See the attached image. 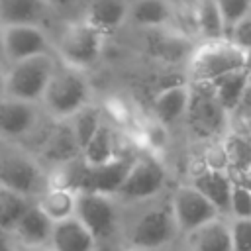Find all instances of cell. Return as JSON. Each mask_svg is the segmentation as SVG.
I'll return each mask as SVG.
<instances>
[{
  "label": "cell",
  "instance_id": "e0dca14e",
  "mask_svg": "<svg viewBox=\"0 0 251 251\" xmlns=\"http://www.w3.org/2000/svg\"><path fill=\"white\" fill-rule=\"evenodd\" d=\"M249 78H251V71L245 67V69L233 71V73L220 76L214 82H210L226 112H231L239 104H243V98L249 90Z\"/></svg>",
  "mask_w": 251,
  "mask_h": 251
},
{
  "label": "cell",
  "instance_id": "d6986e66",
  "mask_svg": "<svg viewBox=\"0 0 251 251\" xmlns=\"http://www.w3.org/2000/svg\"><path fill=\"white\" fill-rule=\"evenodd\" d=\"M127 14L129 10L124 0H90L86 22L102 33H110L120 27Z\"/></svg>",
  "mask_w": 251,
  "mask_h": 251
},
{
  "label": "cell",
  "instance_id": "277c9868",
  "mask_svg": "<svg viewBox=\"0 0 251 251\" xmlns=\"http://www.w3.org/2000/svg\"><path fill=\"white\" fill-rule=\"evenodd\" d=\"M102 37L104 33L98 31L94 25L84 22L69 24L59 37V55L61 59L76 69H84L98 61L102 53Z\"/></svg>",
  "mask_w": 251,
  "mask_h": 251
},
{
  "label": "cell",
  "instance_id": "4fadbf2b",
  "mask_svg": "<svg viewBox=\"0 0 251 251\" xmlns=\"http://www.w3.org/2000/svg\"><path fill=\"white\" fill-rule=\"evenodd\" d=\"M41 155L57 165H63L67 161H73L76 157L82 155L80 145L75 137L73 126L69 120H61L57 122L43 137L41 141Z\"/></svg>",
  "mask_w": 251,
  "mask_h": 251
},
{
  "label": "cell",
  "instance_id": "d4e9b609",
  "mask_svg": "<svg viewBox=\"0 0 251 251\" xmlns=\"http://www.w3.org/2000/svg\"><path fill=\"white\" fill-rule=\"evenodd\" d=\"M131 20L143 27H159L169 22L171 6L165 0H135L129 10Z\"/></svg>",
  "mask_w": 251,
  "mask_h": 251
},
{
  "label": "cell",
  "instance_id": "6da1fadb",
  "mask_svg": "<svg viewBox=\"0 0 251 251\" xmlns=\"http://www.w3.org/2000/svg\"><path fill=\"white\" fill-rule=\"evenodd\" d=\"M43 106L57 120H67L88 104V80L80 69L63 65L57 67L45 94L41 98Z\"/></svg>",
  "mask_w": 251,
  "mask_h": 251
},
{
  "label": "cell",
  "instance_id": "5b68a950",
  "mask_svg": "<svg viewBox=\"0 0 251 251\" xmlns=\"http://www.w3.org/2000/svg\"><path fill=\"white\" fill-rule=\"evenodd\" d=\"M186 116L198 135H214L224 127L226 110L210 82H194V88H190V104Z\"/></svg>",
  "mask_w": 251,
  "mask_h": 251
},
{
  "label": "cell",
  "instance_id": "603a6c76",
  "mask_svg": "<svg viewBox=\"0 0 251 251\" xmlns=\"http://www.w3.org/2000/svg\"><path fill=\"white\" fill-rule=\"evenodd\" d=\"M196 251H233L231 227L214 220L194 231Z\"/></svg>",
  "mask_w": 251,
  "mask_h": 251
},
{
  "label": "cell",
  "instance_id": "7a4b0ae2",
  "mask_svg": "<svg viewBox=\"0 0 251 251\" xmlns=\"http://www.w3.org/2000/svg\"><path fill=\"white\" fill-rule=\"evenodd\" d=\"M55 69L57 63L49 53L10 63L6 71V96L25 102L41 100Z\"/></svg>",
  "mask_w": 251,
  "mask_h": 251
},
{
  "label": "cell",
  "instance_id": "d6a6232c",
  "mask_svg": "<svg viewBox=\"0 0 251 251\" xmlns=\"http://www.w3.org/2000/svg\"><path fill=\"white\" fill-rule=\"evenodd\" d=\"M231 43L241 47L243 51L251 49V18H243L231 29Z\"/></svg>",
  "mask_w": 251,
  "mask_h": 251
},
{
  "label": "cell",
  "instance_id": "7402d4cb",
  "mask_svg": "<svg viewBox=\"0 0 251 251\" xmlns=\"http://www.w3.org/2000/svg\"><path fill=\"white\" fill-rule=\"evenodd\" d=\"M53 222H61L67 218H73V214L76 212V192L67 190V188H59L53 186L51 190H47L39 204H37Z\"/></svg>",
  "mask_w": 251,
  "mask_h": 251
},
{
  "label": "cell",
  "instance_id": "f35d334b",
  "mask_svg": "<svg viewBox=\"0 0 251 251\" xmlns=\"http://www.w3.org/2000/svg\"><path fill=\"white\" fill-rule=\"evenodd\" d=\"M27 251H45V249H27Z\"/></svg>",
  "mask_w": 251,
  "mask_h": 251
},
{
  "label": "cell",
  "instance_id": "74e56055",
  "mask_svg": "<svg viewBox=\"0 0 251 251\" xmlns=\"http://www.w3.org/2000/svg\"><path fill=\"white\" fill-rule=\"evenodd\" d=\"M96 251H114V249H112L110 245H100V247H98Z\"/></svg>",
  "mask_w": 251,
  "mask_h": 251
},
{
  "label": "cell",
  "instance_id": "83f0119b",
  "mask_svg": "<svg viewBox=\"0 0 251 251\" xmlns=\"http://www.w3.org/2000/svg\"><path fill=\"white\" fill-rule=\"evenodd\" d=\"M224 155H226V165L237 175H245L251 171V139L249 137L241 133L227 137Z\"/></svg>",
  "mask_w": 251,
  "mask_h": 251
},
{
  "label": "cell",
  "instance_id": "484cf974",
  "mask_svg": "<svg viewBox=\"0 0 251 251\" xmlns=\"http://www.w3.org/2000/svg\"><path fill=\"white\" fill-rule=\"evenodd\" d=\"M73 126L75 137L80 145V151L88 145V141L94 137V133L98 131V127L102 126V112L98 106H90L86 104L84 108H80L76 114H73L71 118H67Z\"/></svg>",
  "mask_w": 251,
  "mask_h": 251
},
{
  "label": "cell",
  "instance_id": "44dd1931",
  "mask_svg": "<svg viewBox=\"0 0 251 251\" xmlns=\"http://www.w3.org/2000/svg\"><path fill=\"white\" fill-rule=\"evenodd\" d=\"M194 20L198 31L208 41H222L226 33V24L216 0H200L194 10Z\"/></svg>",
  "mask_w": 251,
  "mask_h": 251
},
{
  "label": "cell",
  "instance_id": "9c48e42d",
  "mask_svg": "<svg viewBox=\"0 0 251 251\" xmlns=\"http://www.w3.org/2000/svg\"><path fill=\"white\" fill-rule=\"evenodd\" d=\"M76 218L92 231L94 237H108L116 226V210L106 194L78 192Z\"/></svg>",
  "mask_w": 251,
  "mask_h": 251
},
{
  "label": "cell",
  "instance_id": "7c38bea8",
  "mask_svg": "<svg viewBox=\"0 0 251 251\" xmlns=\"http://www.w3.org/2000/svg\"><path fill=\"white\" fill-rule=\"evenodd\" d=\"M37 110L33 102L0 96V135L2 137H22L33 131L37 126Z\"/></svg>",
  "mask_w": 251,
  "mask_h": 251
},
{
  "label": "cell",
  "instance_id": "4316f807",
  "mask_svg": "<svg viewBox=\"0 0 251 251\" xmlns=\"http://www.w3.org/2000/svg\"><path fill=\"white\" fill-rule=\"evenodd\" d=\"M29 206L31 204L27 202V198L24 194L0 186V227L6 231L14 229Z\"/></svg>",
  "mask_w": 251,
  "mask_h": 251
},
{
  "label": "cell",
  "instance_id": "3957f363",
  "mask_svg": "<svg viewBox=\"0 0 251 251\" xmlns=\"http://www.w3.org/2000/svg\"><path fill=\"white\" fill-rule=\"evenodd\" d=\"M247 67V55L235 43L212 41L196 51L190 63L192 82H214L220 76H226L233 71Z\"/></svg>",
  "mask_w": 251,
  "mask_h": 251
},
{
  "label": "cell",
  "instance_id": "836d02e7",
  "mask_svg": "<svg viewBox=\"0 0 251 251\" xmlns=\"http://www.w3.org/2000/svg\"><path fill=\"white\" fill-rule=\"evenodd\" d=\"M0 251H12L10 239H8V235H6V229H2V227H0Z\"/></svg>",
  "mask_w": 251,
  "mask_h": 251
},
{
  "label": "cell",
  "instance_id": "52a82bcc",
  "mask_svg": "<svg viewBox=\"0 0 251 251\" xmlns=\"http://www.w3.org/2000/svg\"><path fill=\"white\" fill-rule=\"evenodd\" d=\"M0 186L24 196L33 194L41 186V171L27 155L0 149Z\"/></svg>",
  "mask_w": 251,
  "mask_h": 251
},
{
  "label": "cell",
  "instance_id": "2e32d148",
  "mask_svg": "<svg viewBox=\"0 0 251 251\" xmlns=\"http://www.w3.org/2000/svg\"><path fill=\"white\" fill-rule=\"evenodd\" d=\"M190 88L184 84H173L163 88L153 100V114L161 124H173L188 112Z\"/></svg>",
  "mask_w": 251,
  "mask_h": 251
},
{
  "label": "cell",
  "instance_id": "cb8c5ba5",
  "mask_svg": "<svg viewBox=\"0 0 251 251\" xmlns=\"http://www.w3.org/2000/svg\"><path fill=\"white\" fill-rule=\"evenodd\" d=\"M82 159L88 165H102V163L116 159V141H114V133H112L110 126H106L102 122V126L94 133V137L82 149Z\"/></svg>",
  "mask_w": 251,
  "mask_h": 251
},
{
  "label": "cell",
  "instance_id": "4dcf8cb0",
  "mask_svg": "<svg viewBox=\"0 0 251 251\" xmlns=\"http://www.w3.org/2000/svg\"><path fill=\"white\" fill-rule=\"evenodd\" d=\"M233 251H251V218H237L231 224Z\"/></svg>",
  "mask_w": 251,
  "mask_h": 251
},
{
  "label": "cell",
  "instance_id": "8992f818",
  "mask_svg": "<svg viewBox=\"0 0 251 251\" xmlns=\"http://www.w3.org/2000/svg\"><path fill=\"white\" fill-rule=\"evenodd\" d=\"M218 212L220 210L194 186H182L175 192L173 214L176 226L184 231H196L198 227L214 222Z\"/></svg>",
  "mask_w": 251,
  "mask_h": 251
},
{
  "label": "cell",
  "instance_id": "8fae6325",
  "mask_svg": "<svg viewBox=\"0 0 251 251\" xmlns=\"http://www.w3.org/2000/svg\"><path fill=\"white\" fill-rule=\"evenodd\" d=\"M175 214L167 210H151L137 220L131 231V243L141 251L161 247L175 235Z\"/></svg>",
  "mask_w": 251,
  "mask_h": 251
},
{
  "label": "cell",
  "instance_id": "ba28073f",
  "mask_svg": "<svg viewBox=\"0 0 251 251\" xmlns=\"http://www.w3.org/2000/svg\"><path fill=\"white\" fill-rule=\"evenodd\" d=\"M163 184H165L163 167L151 157H139L133 161L118 194L127 200L149 198V196L157 194L163 188Z\"/></svg>",
  "mask_w": 251,
  "mask_h": 251
},
{
  "label": "cell",
  "instance_id": "d590c367",
  "mask_svg": "<svg viewBox=\"0 0 251 251\" xmlns=\"http://www.w3.org/2000/svg\"><path fill=\"white\" fill-rule=\"evenodd\" d=\"M6 61V53H4V27L0 24V63Z\"/></svg>",
  "mask_w": 251,
  "mask_h": 251
},
{
  "label": "cell",
  "instance_id": "8d00e7d4",
  "mask_svg": "<svg viewBox=\"0 0 251 251\" xmlns=\"http://www.w3.org/2000/svg\"><path fill=\"white\" fill-rule=\"evenodd\" d=\"M45 2H47V6H67L73 0H45Z\"/></svg>",
  "mask_w": 251,
  "mask_h": 251
},
{
  "label": "cell",
  "instance_id": "9a60e30c",
  "mask_svg": "<svg viewBox=\"0 0 251 251\" xmlns=\"http://www.w3.org/2000/svg\"><path fill=\"white\" fill-rule=\"evenodd\" d=\"M194 188H198L220 212H227L231 204V190H233V178L226 175L222 169H206L194 176L192 182Z\"/></svg>",
  "mask_w": 251,
  "mask_h": 251
},
{
  "label": "cell",
  "instance_id": "5bb4252c",
  "mask_svg": "<svg viewBox=\"0 0 251 251\" xmlns=\"http://www.w3.org/2000/svg\"><path fill=\"white\" fill-rule=\"evenodd\" d=\"M51 239L55 251H94L96 237L78 218H67L55 222Z\"/></svg>",
  "mask_w": 251,
  "mask_h": 251
},
{
  "label": "cell",
  "instance_id": "30bf717a",
  "mask_svg": "<svg viewBox=\"0 0 251 251\" xmlns=\"http://www.w3.org/2000/svg\"><path fill=\"white\" fill-rule=\"evenodd\" d=\"M49 51V41L39 25H6L4 27V53L8 63L43 55Z\"/></svg>",
  "mask_w": 251,
  "mask_h": 251
},
{
  "label": "cell",
  "instance_id": "1f68e13d",
  "mask_svg": "<svg viewBox=\"0 0 251 251\" xmlns=\"http://www.w3.org/2000/svg\"><path fill=\"white\" fill-rule=\"evenodd\" d=\"M155 51L157 55L165 57V59H178L186 53V41H182L180 37H171V35H165L157 41L155 45Z\"/></svg>",
  "mask_w": 251,
  "mask_h": 251
},
{
  "label": "cell",
  "instance_id": "e575fe53",
  "mask_svg": "<svg viewBox=\"0 0 251 251\" xmlns=\"http://www.w3.org/2000/svg\"><path fill=\"white\" fill-rule=\"evenodd\" d=\"M0 96H6V71L0 65Z\"/></svg>",
  "mask_w": 251,
  "mask_h": 251
},
{
  "label": "cell",
  "instance_id": "ac0fdd59",
  "mask_svg": "<svg viewBox=\"0 0 251 251\" xmlns=\"http://www.w3.org/2000/svg\"><path fill=\"white\" fill-rule=\"evenodd\" d=\"M53 226L55 222L35 204V206H29L27 212L20 218L14 231L27 245H41L53 235Z\"/></svg>",
  "mask_w": 251,
  "mask_h": 251
},
{
  "label": "cell",
  "instance_id": "ffe728a7",
  "mask_svg": "<svg viewBox=\"0 0 251 251\" xmlns=\"http://www.w3.org/2000/svg\"><path fill=\"white\" fill-rule=\"evenodd\" d=\"M47 8L45 0H0V24L6 25H37Z\"/></svg>",
  "mask_w": 251,
  "mask_h": 251
},
{
  "label": "cell",
  "instance_id": "f1b7e54d",
  "mask_svg": "<svg viewBox=\"0 0 251 251\" xmlns=\"http://www.w3.org/2000/svg\"><path fill=\"white\" fill-rule=\"evenodd\" d=\"M226 24V31L233 29V25H237L243 18H247L249 10H251V0H216Z\"/></svg>",
  "mask_w": 251,
  "mask_h": 251
},
{
  "label": "cell",
  "instance_id": "f546056e",
  "mask_svg": "<svg viewBox=\"0 0 251 251\" xmlns=\"http://www.w3.org/2000/svg\"><path fill=\"white\" fill-rule=\"evenodd\" d=\"M229 210L235 214V218H251V188L233 180Z\"/></svg>",
  "mask_w": 251,
  "mask_h": 251
}]
</instances>
